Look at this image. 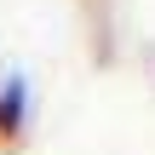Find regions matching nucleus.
Returning <instances> with one entry per match:
<instances>
[{
    "mask_svg": "<svg viewBox=\"0 0 155 155\" xmlns=\"http://www.w3.org/2000/svg\"><path fill=\"white\" fill-rule=\"evenodd\" d=\"M17 115H23V86H6V104H0V127L17 132Z\"/></svg>",
    "mask_w": 155,
    "mask_h": 155,
    "instance_id": "obj_1",
    "label": "nucleus"
}]
</instances>
